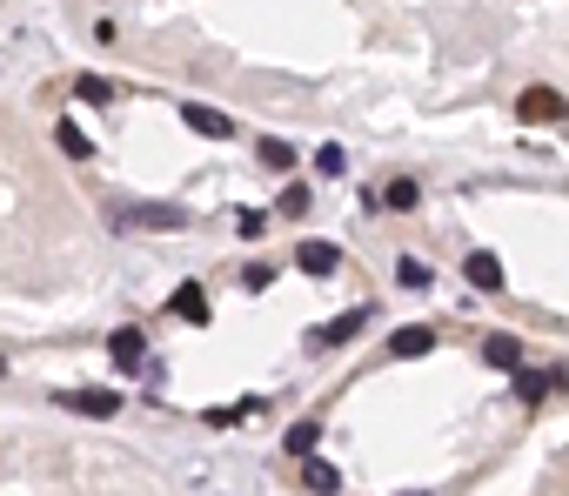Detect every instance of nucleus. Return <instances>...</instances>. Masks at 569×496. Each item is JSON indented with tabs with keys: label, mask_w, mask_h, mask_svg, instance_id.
<instances>
[{
	"label": "nucleus",
	"mask_w": 569,
	"mask_h": 496,
	"mask_svg": "<svg viewBox=\"0 0 569 496\" xmlns=\"http://www.w3.org/2000/svg\"><path fill=\"white\" fill-rule=\"evenodd\" d=\"M395 282H402V289H429V282H436V269H429V262H416V255H402V262H395Z\"/></svg>",
	"instance_id": "14"
},
{
	"label": "nucleus",
	"mask_w": 569,
	"mask_h": 496,
	"mask_svg": "<svg viewBox=\"0 0 569 496\" xmlns=\"http://www.w3.org/2000/svg\"><path fill=\"white\" fill-rule=\"evenodd\" d=\"M54 141H61V155H67V161H88V155H94V141L81 135L74 121H61V128H54Z\"/></svg>",
	"instance_id": "16"
},
{
	"label": "nucleus",
	"mask_w": 569,
	"mask_h": 496,
	"mask_svg": "<svg viewBox=\"0 0 569 496\" xmlns=\"http://www.w3.org/2000/svg\"><path fill=\"white\" fill-rule=\"evenodd\" d=\"M315 443H322V423L315 416H302V423L288 429V456H315Z\"/></svg>",
	"instance_id": "15"
},
{
	"label": "nucleus",
	"mask_w": 569,
	"mask_h": 496,
	"mask_svg": "<svg viewBox=\"0 0 569 496\" xmlns=\"http://www.w3.org/2000/svg\"><path fill=\"white\" fill-rule=\"evenodd\" d=\"M255 155H262L268 168H295V148H288V141H275V135H268L262 148H255Z\"/></svg>",
	"instance_id": "19"
},
{
	"label": "nucleus",
	"mask_w": 569,
	"mask_h": 496,
	"mask_svg": "<svg viewBox=\"0 0 569 496\" xmlns=\"http://www.w3.org/2000/svg\"><path fill=\"white\" fill-rule=\"evenodd\" d=\"M482 362H489V369H516V362H523V342L516 336H489L482 342Z\"/></svg>",
	"instance_id": "10"
},
{
	"label": "nucleus",
	"mask_w": 569,
	"mask_h": 496,
	"mask_svg": "<svg viewBox=\"0 0 569 496\" xmlns=\"http://www.w3.org/2000/svg\"><path fill=\"white\" fill-rule=\"evenodd\" d=\"M235 228L248 235V242H255V235L268 228V208H235Z\"/></svg>",
	"instance_id": "20"
},
{
	"label": "nucleus",
	"mask_w": 569,
	"mask_h": 496,
	"mask_svg": "<svg viewBox=\"0 0 569 496\" xmlns=\"http://www.w3.org/2000/svg\"><path fill=\"white\" fill-rule=\"evenodd\" d=\"M74 94H81V101H94V108H101V101H114V88L101 81V74H81V81H74Z\"/></svg>",
	"instance_id": "18"
},
{
	"label": "nucleus",
	"mask_w": 569,
	"mask_h": 496,
	"mask_svg": "<svg viewBox=\"0 0 569 496\" xmlns=\"http://www.w3.org/2000/svg\"><path fill=\"white\" fill-rule=\"evenodd\" d=\"M295 262H302V275H335V269H342V248H335V242H302Z\"/></svg>",
	"instance_id": "7"
},
{
	"label": "nucleus",
	"mask_w": 569,
	"mask_h": 496,
	"mask_svg": "<svg viewBox=\"0 0 569 496\" xmlns=\"http://www.w3.org/2000/svg\"><path fill=\"white\" fill-rule=\"evenodd\" d=\"M0 376H7V356H0Z\"/></svg>",
	"instance_id": "23"
},
{
	"label": "nucleus",
	"mask_w": 569,
	"mask_h": 496,
	"mask_svg": "<svg viewBox=\"0 0 569 496\" xmlns=\"http://www.w3.org/2000/svg\"><path fill=\"white\" fill-rule=\"evenodd\" d=\"M429 349H436V336H429V329H422V322H409V329H395L389 336V356H429Z\"/></svg>",
	"instance_id": "9"
},
{
	"label": "nucleus",
	"mask_w": 569,
	"mask_h": 496,
	"mask_svg": "<svg viewBox=\"0 0 569 496\" xmlns=\"http://www.w3.org/2000/svg\"><path fill=\"white\" fill-rule=\"evenodd\" d=\"M108 349H114V362H121V369H141V329H114Z\"/></svg>",
	"instance_id": "13"
},
{
	"label": "nucleus",
	"mask_w": 569,
	"mask_h": 496,
	"mask_svg": "<svg viewBox=\"0 0 569 496\" xmlns=\"http://www.w3.org/2000/svg\"><path fill=\"white\" fill-rule=\"evenodd\" d=\"M315 168H322V175H342V168H349V161H342V148H335V141H329V148H322V155H315Z\"/></svg>",
	"instance_id": "22"
},
{
	"label": "nucleus",
	"mask_w": 569,
	"mask_h": 496,
	"mask_svg": "<svg viewBox=\"0 0 569 496\" xmlns=\"http://www.w3.org/2000/svg\"><path fill=\"white\" fill-rule=\"evenodd\" d=\"M362 322H369V309H342L335 322H322V329H308V349H342L349 336H362Z\"/></svg>",
	"instance_id": "3"
},
{
	"label": "nucleus",
	"mask_w": 569,
	"mask_h": 496,
	"mask_svg": "<svg viewBox=\"0 0 569 496\" xmlns=\"http://www.w3.org/2000/svg\"><path fill=\"white\" fill-rule=\"evenodd\" d=\"M114 228H188V208L175 202H148V208H121Z\"/></svg>",
	"instance_id": "2"
},
{
	"label": "nucleus",
	"mask_w": 569,
	"mask_h": 496,
	"mask_svg": "<svg viewBox=\"0 0 569 496\" xmlns=\"http://www.w3.org/2000/svg\"><path fill=\"white\" fill-rule=\"evenodd\" d=\"M302 476L315 483V490H335L342 476H335V463H322V456H302Z\"/></svg>",
	"instance_id": "17"
},
{
	"label": "nucleus",
	"mask_w": 569,
	"mask_h": 496,
	"mask_svg": "<svg viewBox=\"0 0 569 496\" xmlns=\"http://www.w3.org/2000/svg\"><path fill=\"white\" fill-rule=\"evenodd\" d=\"M275 208H282V215H308V188H302V181H288V188H282V202H275Z\"/></svg>",
	"instance_id": "21"
},
{
	"label": "nucleus",
	"mask_w": 569,
	"mask_h": 496,
	"mask_svg": "<svg viewBox=\"0 0 569 496\" xmlns=\"http://www.w3.org/2000/svg\"><path fill=\"white\" fill-rule=\"evenodd\" d=\"M549 383H556V369H523V362H516V396H523V403H543Z\"/></svg>",
	"instance_id": "11"
},
{
	"label": "nucleus",
	"mask_w": 569,
	"mask_h": 496,
	"mask_svg": "<svg viewBox=\"0 0 569 496\" xmlns=\"http://www.w3.org/2000/svg\"><path fill=\"white\" fill-rule=\"evenodd\" d=\"M516 121H523V128H556V121H569V101H563L556 88H523Z\"/></svg>",
	"instance_id": "1"
},
{
	"label": "nucleus",
	"mask_w": 569,
	"mask_h": 496,
	"mask_svg": "<svg viewBox=\"0 0 569 496\" xmlns=\"http://www.w3.org/2000/svg\"><path fill=\"white\" fill-rule=\"evenodd\" d=\"M422 202V181H409V175H402V181H389V188H382V208H395V215H409V208H416Z\"/></svg>",
	"instance_id": "12"
},
{
	"label": "nucleus",
	"mask_w": 569,
	"mask_h": 496,
	"mask_svg": "<svg viewBox=\"0 0 569 496\" xmlns=\"http://www.w3.org/2000/svg\"><path fill=\"white\" fill-rule=\"evenodd\" d=\"M462 275H469V289H482V295H503V262H496L489 248H469Z\"/></svg>",
	"instance_id": "4"
},
{
	"label": "nucleus",
	"mask_w": 569,
	"mask_h": 496,
	"mask_svg": "<svg viewBox=\"0 0 569 496\" xmlns=\"http://www.w3.org/2000/svg\"><path fill=\"white\" fill-rule=\"evenodd\" d=\"M168 316L175 322H208V295H201V282H181L175 302H168Z\"/></svg>",
	"instance_id": "8"
},
{
	"label": "nucleus",
	"mask_w": 569,
	"mask_h": 496,
	"mask_svg": "<svg viewBox=\"0 0 569 496\" xmlns=\"http://www.w3.org/2000/svg\"><path fill=\"white\" fill-rule=\"evenodd\" d=\"M181 128H195V135H208V141H228V135H235V121H228L221 108H201V101L181 108Z\"/></svg>",
	"instance_id": "5"
},
{
	"label": "nucleus",
	"mask_w": 569,
	"mask_h": 496,
	"mask_svg": "<svg viewBox=\"0 0 569 496\" xmlns=\"http://www.w3.org/2000/svg\"><path fill=\"white\" fill-rule=\"evenodd\" d=\"M61 403L81 409V416H114V409H121V396H114V389H67Z\"/></svg>",
	"instance_id": "6"
}]
</instances>
